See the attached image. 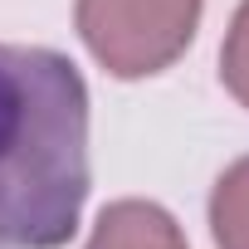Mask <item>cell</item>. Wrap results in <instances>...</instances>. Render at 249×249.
Returning a JSON list of instances; mask_svg holds the SVG:
<instances>
[{"mask_svg": "<svg viewBox=\"0 0 249 249\" xmlns=\"http://www.w3.org/2000/svg\"><path fill=\"white\" fill-rule=\"evenodd\" d=\"M83 249H191L176 215L157 200H112L103 205Z\"/></svg>", "mask_w": 249, "mask_h": 249, "instance_id": "3", "label": "cell"}, {"mask_svg": "<svg viewBox=\"0 0 249 249\" xmlns=\"http://www.w3.org/2000/svg\"><path fill=\"white\" fill-rule=\"evenodd\" d=\"M93 186L88 83L49 44L0 39V249H64Z\"/></svg>", "mask_w": 249, "mask_h": 249, "instance_id": "1", "label": "cell"}, {"mask_svg": "<svg viewBox=\"0 0 249 249\" xmlns=\"http://www.w3.org/2000/svg\"><path fill=\"white\" fill-rule=\"evenodd\" d=\"M220 83L230 88V98L239 107H249V0H239V10L225 30L220 44Z\"/></svg>", "mask_w": 249, "mask_h": 249, "instance_id": "5", "label": "cell"}, {"mask_svg": "<svg viewBox=\"0 0 249 249\" xmlns=\"http://www.w3.org/2000/svg\"><path fill=\"white\" fill-rule=\"evenodd\" d=\"M200 10L205 0H73V25L112 78H152L191 49Z\"/></svg>", "mask_w": 249, "mask_h": 249, "instance_id": "2", "label": "cell"}, {"mask_svg": "<svg viewBox=\"0 0 249 249\" xmlns=\"http://www.w3.org/2000/svg\"><path fill=\"white\" fill-rule=\"evenodd\" d=\"M210 234L215 249H249V157L220 171L210 191Z\"/></svg>", "mask_w": 249, "mask_h": 249, "instance_id": "4", "label": "cell"}]
</instances>
